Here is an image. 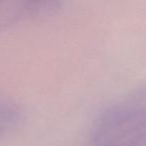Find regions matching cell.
<instances>
[{
    "mask_svg": "<svg viewBox=\"0 0 146 146\" xmlns=\"http://www.w3.org/2000/svg\"><path fill=\"white\" fill-rule=\"evenodd\" d=\"M90 146H146V104L118 101L100 113Z\"/></svg>",
    "mask_w": 146,
    "mask_h": 146,
    "instance_id": "1",
    "label": "cell"
},
{
    "mask_svg": "<svg viewBox=\"0 0 146 146\" xmlns=\"http://www.w3.org/2000/svg\"><path fill=\"white\" fill-rule=\"evenodd\" d=\"M60 6L61 3L56 1H0V29L24 20L48 16Z\"/></svg>",
    "mask_w": 146,
    "mask_h": 146,
    "instance_id": "2",
    "label": "cell"
},
{
    "mask_svg": "<svg viewBox=\"0 0 146 146\" xmlns=\"http://www.w3.org/2000/svg\"><path fill=\"white\" fill-rule=\"evenodd\" d=\"M23 120L22 110L13 102L0 101V140L11 134Z\"/></svg>",
    "mask_w": 146,
    "mask_h": 146,
    "instance_id": "3",
    "label": "cell"
}]
</instances>
